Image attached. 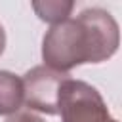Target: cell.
Segmentation results:
<instances>
[{"label": "cell", "instance_id": "1", "mask_svg": "<svg viewBox=\"0 0 122 122\" xmlns=\"http://www.w3.org/2000/svg\"><path fill=\"white\" fill-rule=\"evenodd\" d=\"M118 44L120 30L114 17L107 10L88 8L44 34L42 59L48 69L67 74L76 65L107 61L116 53Z\"/></svg>", "mask_w": 122, "mask_h": 122}, {"label": "cell", "instance_id": "2", "mask_svg": "<svg viewBox=\"0 0 122 122\" xmlns=\"http://www.w3.org/2000/svg\"><path fill=\"white\" fill-rule=\"evenodd\" d=\"M57 114L61 122H118L111 116L97 88L71 76L59 90Z\"/></svg>", "mask_w": 122, "mask_h": 122}, {"label": "cell", "instance_id": "3", "mask_svg": "<svg viewBox=\"0 0 122 122\" xmlns=\"http://www.w3.org/2000/svg\"><path fill=\"white\" fill-rule=\"evenodd\" d=\"M67 78H69V74L51 71L46 65L32 67L21 78L23 101L27 103V107H30L34 111H40L46 114H57L59 90Z\"/></svg>", "mask_w": 122, "mask_h": 122}, {"label": "cell", "instance_id": "4", "mask_svg": "<svg viewBox=\"0 0 122 122\" xmlns=\"http://www.w3.org/2000/svg\"><path fill=\"white\" fill-rule=\"evenodd\" d=\"M23 103V82L10 71H0V114H15Z\"/></svg>", "mask_w": 122, "mask_h": 122}, {"label": "cell", "instance_id": "5", "mask_svg": "<svg viewBox=\"0 0 122 122\" xmlns=\"http://www.w3.org/2000/svg\"><path fill=\"white\" fill-rule=\"evenodd\" d=\"M74 8V2L71 0H46V2H32V10L36 11V15L51 25H57L65 19H69L71 11Z\"/></svg>", "mask_w": 122, "mask_h": 122}, {"label": "cell", "instance_id": "6", "mask_svg": "<svg viewBox=\"0 0 122 122\" xmlns=\"http://www.w3.org/2000/svg\"><path fill=\"white\" fill-rule=\"evenodd\" d=\"M6 122H46V120L40 118V116H36V114H32L30 111H23V112H15V114H11Z\"/></svg>", "mask_w": 122, "mask_h": 122}, {"label": "cell", "instance_id": "7", "mask_svg": "<svg viewBox=\"0 0 122 122\" xmlns=\"http://www.w3.org/2000/svg\"><path fill=\"white\" fill-rule=\"evenodd\" d=\"M4 48H6V30H4V27L0 23V55L4 53Z\"/></svg>", "mask_w": 122, "mask_h": 122}]
</instances>
